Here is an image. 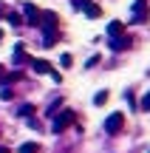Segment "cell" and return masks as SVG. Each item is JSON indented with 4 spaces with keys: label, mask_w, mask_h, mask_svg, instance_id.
Segmentation results:
<instances>
[{
    "label": "cell",
    "mask_w": 150,
    "mask_h": 153,
    "mask_svg": "<svg viewBox=\"0 0 150 153\" xmlns=\"http://www.w3.org/2000/svg\"><path fill=\"white\" fill-rule=\"evenodd\" d=\"M122 128H125V114H111L105 119V133H111V136H113V133H119Z\"/></svg>",
    "instance_id": "1"
},
{
    "label": "cell",
    "mask_w": 150,
    "mask_h": 153,
    "mask_svg": "<svg viewBox=\"0 0 150 153\" xmlns=\"http://www.w3.org/2000/svg\"><path fill=\"white\" fill-rule=\"evenodd\" d=\"M74 119H77V114H74V111H62V114L54 119V133H62V131H65V128L71 125Z\"/></svg>",
    "instance_id": "2"
},
{
    "label": "cell",
    "mask_w": 150,
    "mask_h": 153,
    "mask_svg": "<svg viewBox=\"0 0 150 153\" xmlns=\"http://www.w3.org/2000/svg\"><path fill=\"white\" fill-rule=\"evenodd\" d=\"M147 20V0H136L133 3V17L130 23H145Z\"/></svg>",
    "instance_id": "3"
},
{
    "label": "cell",
    "mask_w": 150,
    "mask_h": 153,
    "mask_svg": "<svg viewBox=\"0 0 150 153\" xmlns=\"http://www.w3.org/2000/svg\"><path fill=\"white\" fill-rule=\"evenodd\" d=\"M26 23L28 26H40V11L34 3H26Z\"/></svg>",
    "instance_id": "4"
},
{
    "label": "cell",
    "mask_w": 150,
    "mask_h": 153,
    "mask_svg": "<svg viewBox=\"0 0 150 153\" xmlns=\"http://www.w3.org/2000/svg\"><path fill=\"white\" fill-rule=\"evenodd\" d=\"M128 45H130V37H119V34L111 37V51H125Z\"/></svg>",
    "instance_id": "5"
},
{
    "label": "cell",
    "mask_w": 150,
    "mask_h": 153,
    "mask_svg": "<svg viewBox=\"0 0 150 153\" xmlns=\"http://www.w3.org/2000/svg\"><path fill=\"white\" fill-rule=\"evenodd\" d=\"M28 62H31V68H34L37 74H48V71H51V65H48L45 60H28Z\"/></svg>",
    "instance_id": "6"
},
{
    "label": "cell",
    "mask_w": 150,
    "mask_h": 153,
    "mask_svg": "<svg viewBox=\"0 0 150 153\" xmlns=\"http://www.w3.org/2000/svg\"><path fill=\"white\" fill-rule=\"evenodd\" d=\"M82 11H85V14L91 17V20H94V17H99V14H102V9H99V6H96V3H85V9H82Z\"/></svg>",
    "instance_id": "7"
},
{
    "label": "cell",
    "mask_w": 150,
    "mask_h": 153,
    "mask_svg": "<svg viewBox=\"0 0 150 153\" xmlns=\"http://www.w3.org/2000/svg\"><path fill=\"white\" fill-rule=\"evenodd\" d=\"M17 153H40V145H37V142H23Z\"/></svg>",
    "instance_id": "8"
},
{
    "label": "cell",
    "mask_w": 150,
    "mask_h": 153,
    "mask_svg": "<svg viewBox=\"0 0 150 153\" xmlns=\"http://www.w3.org/2000/svg\"><path fill=\"white\" fill-rule=\"evenodd\" d=\"M122 31H125V26L119 20H113L111 26H108V37H116V34H122Z\"/></svg>",
    "instance_id": "9"
},
{
    "label": "cell",
    "mask_w": 150,
    "mask_h": 153,
    "mask_svg": "<svg viewBox=\"0 0 150 153\" xmlns=\"http://www.w3.org/2000/svg\"><path fill=\"white\" fill-rule=\"evenodd\" d=\"M105 102H108V91H99L94 97V105H105Z\"/></svg>",
    "instance_id": "10"
},
{
    "label": "cell",
    "mask_w": 150,
    "mask_h": 153,
    "mask_svg": "<svg viewBox=\"0 0 150 153\" xmlns=\"http://www.w3.org/2000/svg\"><path fill=\"white\" fill-rule=\"evenodd\" d=\"M9 23H11V26H23V17H20V14H14V11H11V14H9Z\"/></svg>",
    "instance_id": "11"
},
{
    "label": "cell",
    "mask_w": 150,
    "mask_h": 153,
    "mask_svg": "<svg viewBox=\"0 0 150 153\" xmlns=\"http://www.w3.org/2000/svg\"><path fill=\"white\" fill-rule=\"evenodd\" d=\"M31 114H34V105H23V108H20V116H26V119H28Z\"/></svg>",
    "instance_id": "12"
},
{
    "label": "cell",
    "mask_w": 150,
    "mask_h": 153,
    "mask_svg": "<svg viewBox=\"0 0 150 153\" xmlns=\"http://www.w3.org/2000/svg\"><path fill=\"white\" fill-rule=\"evenodd\" d=\"M0 99H3V102H9V99H11V91L6 85H3V91H0Z\"/></svg>",
    "instance_id": "13"
},
{
    "label": "cell",
    "mask_w": 150,
    "mask_h": 153,
    "mask_svg": "<svg viewBox=\"0 0 150 153\" xmlns=\"http://www.w3.org/2000/svg\"><path fill=\"white\" fill-rule=\"evenodd\" d=\"M60 62H62V65L68 68V65H71V62H74V57H71V54H62V60H60Z\"/></svg>",
    "instance_id": "14"
},
{
    "label": "cell",
    "mask_w": 150,
    "mask_h": 153,
    "mask_svg": "<svg viewBox=\"0 0 150 153\" xmlns=\"http://www.w3.org/2000/svg\"><path fill=\"white\" fill-rule=\"evenodd\" d=\"M142 111H150V91H147V97L142 99Z\"/></svg>",
    "instance_id": "15"
},
{
    "label": "cell",
    "mask_w": 150,
    "mask_h": 153,
    "mask_svg": "<svg viewBox=\"0 0 150 153\" xmlns=\"http://www.w3.org/2000/svg\"><path fill=\"white\" fill-rule=\"evenodd\" d=\"M85 3H88V0H74V3H71V6H74V9H77V11H79V9H85Z\"/></svg>",
    "instance_id": "16"
},
{
    "label": "cell",
    "mask_w": 150,
    "mask_h": 153,
    "mask_svg": "<svg viewBox=\"0 0 150 153\" xmlns=\"http://www.w3.org/2000/svg\"><path fill=\"white\" fill-rule=\"evenodd\" d=\"M125 99H128V105H136V97H133L130 91H125Z\"/></svg>",
    "instance_id": "17"
},
{
    "label": "cell",
    "mask_w": 150,
    "mask_h": 153,
    "mask_svg": "<svg viewBox=\"0 0 150 153\" xmlns=\"http://www.w3.org/2000/svg\"><path fill=\"white\" fill-rule=\"evenodd\" d=\"M0 153H9V150H6V148H0Z\"/></svg>",
    "instance_id": "18"
},
{
    "label": "cell",
    "mask_w": 150,
    "mask_h": 153,
    "mask_svg": "<svg viewBox=\"0 0 150 153\" xmlns=\"http://www.w3.org/2000/svg\"><path fill=\"white\" fill-rule=\"evenodd\" d=\"M0 76H3V65H0Z\"/></svg>",
    "instance_id": "19"
}]
</instances>
